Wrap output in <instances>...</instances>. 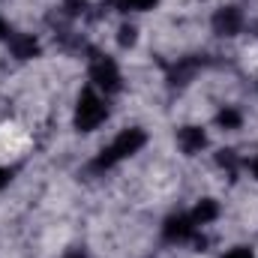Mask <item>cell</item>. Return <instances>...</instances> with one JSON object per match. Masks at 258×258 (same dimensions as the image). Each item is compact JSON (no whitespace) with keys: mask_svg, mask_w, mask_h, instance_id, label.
Returning <instances> with one entry per match:
<instances>
[{"mask_svg":"<svg viewBox=\"0 0 258 258\" xmlns=\"http://www.w3.org/2000/svg\"><path fill=\"white\" fill-rule=\"evenodd\" d=\"M249 168H252V174H255V177H258V156H255V159H252V162H249Z\"/></svg>","mask_w":258,"mask_h":258,"instance_id":"d6986e66","label":"cell"},{"mask_svg":"<svg viewBox=\"0 0 258 258\" xmlns=\"http://www.w3.org/2000/svg\"><path fill=\"white\" fill-rule=\"evenodd\" d=\"M105 117H108L105 99H99L93 90H84L78 96V105H75V126L81 129V132H90V129L99 126Z\"/></svg>","mask_w":258,"mask_h":258,"instance_id":"7a4b0ae2","label":"cell"},{"mask_svg":"<svg viewBox=\"0 0 258 258\" xmlns=\"http://www.w3.org/2000/svg\"><path fill=\"white\" fill-rule=\"evenodd\" d=\"M66 12H69V15L84 12V0H66Z\"/></svg>","mask_w":258,"mask_h":258,"instance_id":"5bb4252c","label":"cell"},{"mask_svg":"<svg viewBox=\"0 0 258 258\" xmlns=\"http://www.w3.org/2000/svg\"><path fill=\"white\" fill-rule=\"evenodd\" d=\"M9 48H12V54H15L18 60H30V57L39 54V42H36L33 36H24V33L9 36Z\"/></svg>","mask_w":258,"mask_h":258,"instance_id":"52a82bcc","label":"cell"},{"mask_svg":"<svg viewBox=\"0 0 258 258\" xmlns=\"http://www.w3.org/2000/svg\"><path fill=\"white\" fill-rule=\"evenodd\" d=\"M216 162H219L222 168H228V174L237 171V156H234V150H219V153H216Z\"/></svg>","mask_w":258,"mask_h":258,"instance_id":"8fae6325","label":"cell"},{"mask_svg":"<svg viewBox=\"0 0 258 258\" xmlns=\"http://www.w3.org/2000/svg\"><path fill=\"white\" fill-rule=\"evenodd\" d=\"M240 120H243V117H240L237 108H222V111L216 114V123H219L222 129H237L240 126Z\"/></svg>","mask_w":258,"mask_h":258,"instance_id":"30bf717a","label":"cell"},{"mask_svg":"<svg viewBox=\"0 0 258 258\" xmlns=\"http://www.w3.org/2000/svg\"><path fill=\"white\" fill-rule=\"evenodd\" d=\"M225 258H255V255H252L246 246H237V249H231V252H228Z\"/></svg>","mask_w":258,"mask_h":258,"instance_id":"9a60e30c","label":"cell"},{"mask_svg":"<svg viewBox=\"0 0 258 258\" xmlns=\"http://www.w3.org/2000/svg\"><path fill=\"white\" fill-rule=\"evenodd\" d=\"M189 216H192L195 225H207V222H213V219L219 216V204H216L213 198H201V201L192 207Z\"/></svg>","mask_w":258,"mask_h":258,"instance_id":"ba28073f","label":"cell"},{"mask_svg":"<svg viewBox=\"0 0 258 258\" xmlns=\"http://www.w3.org/2000/svg\"><path fill=\"white\" fill-rule=\"evenodd\" d=\"M90 78L96 87H102L105 93H117L120 90V72H117V63L105 54H93L90 60Z\"/></svg>","mask_w":258,"mask_h":258,"instance_id":"3957f363","label":"cell"},{"mask_svg":"<svg viewBox=\"0 0 258 258\" xmlns=\"http://www.w3.org/2000/svg\"><path fill=\"white\" fill-rule=\"evenodd\" d=\"M9 36H12V30H9V24L0 18V39H9Z\"/></svg>","mask_w":258,"mask_h":258,"instance_id":"2e32d148","label":"cell"},{"mask_svg":"<svg viewBox=\"0 0 258 258\" xmlns=\"http://www.w3.org/2000/svg\"><path fill=\"white\" fill-rule=\"evenodd\" d=\"M117 42H120L123 48L135 42V27H132V24H123V27H120V36H117Z\"/></svg>","mask_w":258,"mask_h":258,"instance_id":"4fadbf2b","label":"cell"},{"mask_svg":"<svg viewBox=\"0 0 258 258\" xmlns=\"http://www.w3.org/2000/svg\"><path fill=\"white\" fill-rule=\"evenodd\" d=\"M144 141H147V135L141 132V129H123L96 159H93V171H108V168H114L117 162H123L126 156H132V153H138L141 147H144Z\"/></svg>","mask_w":258,"mask_h":258,"instance_id":"6da1fadb","label":"cell"},{"mask_svg":"<svg viewBox=\"0 0 258 258\" xmlns=\"http://www.w3.org/2000/svg\"><path fill=\"white\" fill-rule=\"evenodd\" d=\"M9 177H12V171H6V168H0V189L9 183Z\"/></svg>","mask_w":258,"mask_h":258,"instance_id":"e0dca14e","label":"cell"},{"mask_svg":"<svg viewBox=\"0 0 258 258\" xmlns=\"http://www.w3.org/2000/svg\"><path fill=\"white\" fill-rule=\"evenodd\" d=\"M195 228H198V225L192 222L189 213H177V216H168V219H165L162 234H165L168 243H186V240L195 237Z\"/></svg>","mask_w":258,"mask_h":258,"instance_id":"277c9868","label":"cell"},{"mask_svg":"<svg viewBox=\"0 0 258 258\" xmlns=\"http://www.w3.org/2000/svg\"><path fill=\"white\" fill-rule=\"evenodd\" d=\"M177 144H180V150L183 153H198V150H204V144H207V135H204V129L201 126H183L177 132Z\"/></svg>","mask_w":258,"mask_h":258,"instance_id":"8992f818","label":"cell"},{"mask_svg":"<svg viewBox=\"0 0 258 258\" xmlns=\"http://www.w3.org/2000/svg\"><path fill=\"white\" fill-rule=\"evenodd\" d=\"M63 258H84V249H69Z\"/></svg>","mask_w":258,"mask_h":258,"instance_id":"ac0fdd59","label":"cell"},{"mask_svg":"<svg viewBox=\"0 0 258 258\" xmlns=\"http://www.w3.org/2000/svg\"><path fill=\"white\" fill-rule=\"evenodd\" d=\"M156 0H117V9H123V12H129V9H150Z\"/></svg>","mask_w":258,"mask_h":258,"instance_id":"7c38bea8","label":"cell"},{"mask_svg":"<svg viewBox=\"0 0 258 258\" xmlns=\"http://www.w3.org/2000/svg\"><path fill=\"white\" fill-rule=\"evenodd\" d=\"M201 66H204V60H198V57H186V60H180V63L171 69V84H186Z\"/></svg>","mask_w":258,"mask_h":258,"instance_id":"9c48e42d","label":"cell"},{"mask_svg":"<svg viewBox=\"0 0 258 258\" xmlns=\"http://www.w3.org/2000/svg\"><path fill=\"white\" fill-rule=\"evenodd\" d=\"M240 27H243V15H240V9H234V6H225V9H219V12L213 15V30H216L219 36H237Z\"/></svg>","mask_w":258,"mask_h":258,"instance_id":"5b68a950","label":"cell"}]
</instances>
